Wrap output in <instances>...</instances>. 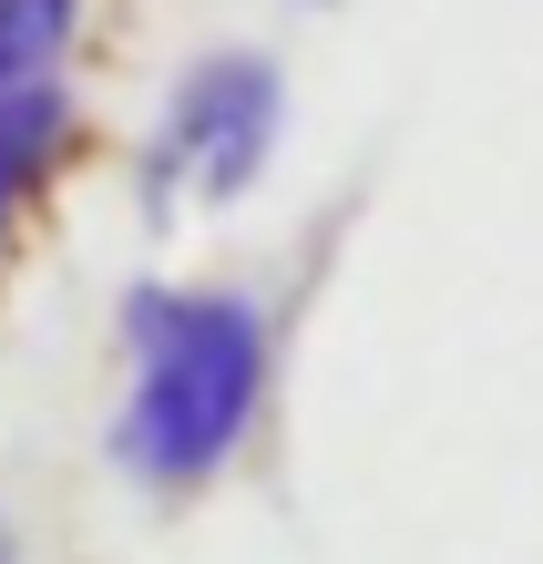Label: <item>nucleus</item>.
I'll use <instances>...</instances> for the list:
<instances>
[{
  "label": "nucleus",
  "mask_w": 543,
  "mask_h": 564,
  "mask_svg": "<svg viewBox=\"0 0 543 564\" xmlns=\"http://www.w3.org/2000/svg\"><path fill=\"white\" fill-rule=\"evenodd\" d=\"M267 380H278V328L257 297L144 278L123 297L113 473H133L144 492H206L267 421Z\"/></svg>",
  "instance_id": "1"
},
{
  "label": "nucleus",
  "mask_w": 543,
  "mask_h": 564,
  "mask_svg": "<svg viewBox=\"0 0 543 564\" xmlns=\"http://www.w3.org/2000/svg\"><path fill=\"white\" fill-rule=\"evenodd\" d=\"M278 123H287V73L247 42L226 52H195L175 93H164L154 134H144V195L154 216L164 206H236L267 154H278Z\"/></svg>",
  "instance_id": "2"
},
{
  "label": "nucleus",
  "mask_w": 543,
  "mask_h": 564,
  "mask_svg": "<svg viewBox=\"0 0 543 564\" xmlns=\"http://www.w3.org/2000/svg\"><path fill=\"white\" fill-rule=\"evenodd\" d=\"M73 93L62 83H11L0 93V247H11V226L52 195L62 154H73Z\"/></svg>",
  "instance_id": "3"
},
{
  "label": "nucleus",
  "mask_w": 543,
  "mask_h": 564,
  "mask_svg": "<svg viewBox=\"0 0 543 564\" xmlns=\"http://www.w3.org/2000/svg\"><path fill=\"white\" fill-rule=\"evenodd\" d=\"M73 31H83V0H0V93L11 83H62Z\"/></svg>",
  "instance_id": "4"
},
{
  "label": "nucleus",
  "mask_w": 543,
  "mask_h": 564,
  "mask_svg": "<svg viewBox=\"0 0 543 564\" xmlns=\"http://www.w3.org/2000/svg\"><path fill=\"white\" fill-rule=\"evenodd\" d=\"M0 564H11V544H0Z\"/></svg>",
  "instance_id": "5"
}]
</instances>
